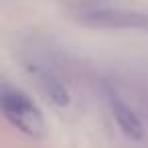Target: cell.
<instances>
[{
    "label": "cell",
    "instance_id": "6da1fadb",
    "mask_svg": "<svg viewBox=\"0 0 148 148\" xmlns=\"http://www.w3.org/2000/svg\"><path fill=\"white\" fill-rule=\"evenodd\" d=\"M0 101H2V112L6 116V120L16 130H21L23 134H27L31 138L45 136V132H47L45 118H43L41 110L33 103V99L25 91L2 85Z\"/></svg>",
    "mask_w": 148,
    "mask_h": 148
},
{
    "label": "cell",
    "instance_id": "7a4b0ae2",
    "mask_svg": "<svg viewBox=\"0 0 148 148\" xmlns=\"http://www.w3.org/2000/svg\"><path fill=\"white\" fill-rule=\"evenodd\" d=\"M27 67H29L31 75L37 79L39 87L43 89V93H45L55 106H59V108L69 106L71 93H69V89H67L63 77H61L49 63H43V61H31Z\"/></svg>",
    "mask_w": 148,
    "mask_h": 148
},
{
    "label": "cell",
    "instance_id": "3957f363",
    "mask_svg": "<svg viewBox=\"0 0 148 148\" xmlns=\"http://www.w3.org/2000/svg\"><path fill=\"white\" fill-rule=\"evenodd\" d=\"M106 101H108V108H110V112H112V118L116 120V124H118V128L128 136V138H132V140H140L142 136H144V126H142V122L138 120V116L134 114V110L126 103V101H122L114 91H106Z\"/></svg>",
    "mask_w": 148,
    "mask_h": 148
}]
</instances>
